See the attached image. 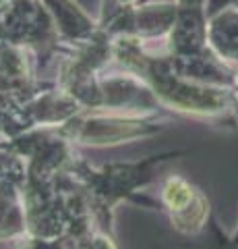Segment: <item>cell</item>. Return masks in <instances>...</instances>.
<instances>
[{"instance_id": "6da1fadb", "label": "cell", "mask_w": 238, "mask_h": 249, "mask_svg": "<svg viewBox=\"0 0 238 249\" xmlns=\"http://www.w3.org/2000/svg\"><path fill=\"white\" fill-rule=\"evenodd\" d=\"M110 46L114 62L139 77L162 108L216 124H238V96L234 88L184 75L170 54L151 52L139 37L114 36Z\"/></svg>"}, {"instance_id": "7a4b0ae2", "label": "cell", "mask_w": 238, "mask_h": 249, "mask_svg": "<svg viewBox=\"0 0 238 249\" xmlns=\"http://www.w3.org/2000/svg\"><path fill=\"white\" fill-rule=\"evenodd\" d=\"M187 150H174V152H162V154H151L147 158L139 160H118L108 162L102 166H91L83 158L68 178L81 187L85 197L91 206L97 224L106 231L112 232L114 212L120 204L133 201L143 208H162L159 201H151L145 196V189L156 183L158 170L164 162H170L176 158L187 156Z\"/></svg>"}, {"instance_id": "3957f363", "label": "cell", "mask_w": 238, "mask_h": 249, "mask_svg": "<svg viewBox=\"0 0 238 249\" xmlns=\"http://www.w3.org/2000/svg\"><path fill=\"white\" fill-rule=\"evenodd\" d=\"M164 129L166 119L162 114H133L83 108L56 131L77 147H116L156 137Z\"/></svg>"}, {"instance_id": "277c9868", "label": "cell", "mask_w": 238, "mask_h": 249, "mask_svg": "<svg viewBox=\"0 0 238 249\" xmlns=\"http://www.w3.org/2000/svg\"><path fill=\"white\" fill-rule=\"evenodd\" d=\"M159 206L170 218L172 229L187 237L203 232L211 218V204L207 196L182 175H168L162 178Z\"/></svg>"}, {"instance_id": "5b68a950", "label": "cell", "mask_w": 238, "mask_h": 249, "mask_svg": "<svg viewBox=\"0 0 238 249\" xmlns=\"http://www.w3.org/2000/svg\"><path fill=\"white\" fill-rule=\"evenodd\" d=\"M71 243L73 249H118L112 232L102 229L99 224H94V227L85 229L79 235H75Z\"/></svg>"}, {"instance_id": "8992f818", "label": "cell", "mask_w": 238, "mask_h": 249, "mask_svg": "<svg viewBox=\"0 0 238 249\" xmlns=\"http://www.w3.org/2000/svg\"><path fill=\"white\" fill-rule=\"evenodd\" d=\"M19 249H73L71 239H44L25 235L21 239Z\"/></svg>"}, {"instance_id": "52a82bcc", "label": "cell", "mask_w": 238, "mask_h": 249, "mask_svg": "<svg viewBox=\"0 0 238 249\" xmlns=\"http://www.w3.org/2000/svg\"><path fill=\"white\" fill-rule=\"evenodd\" d=\"M220 241H222V245H224V247H238V224H236V229L230 232L228 237H222Z\"/></svg>"}, {"instance_id": "ba28073f", "label": "cell", "mask_w": 238, "mask_h": 249, "mask_svg": "<svg viewBox=\"0 0 238 249\" xmlns=\"http://www.w3.org/2000/svg\"><path fill=\"white\" fill-rule=\"evenodd\" d=\"M222 249H238V247H224V245H222Z\"/></svg>"}]
</instances>
